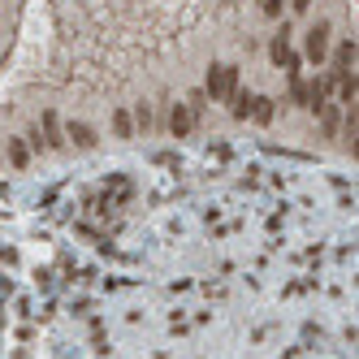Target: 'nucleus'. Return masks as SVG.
<instances>
[{
    "label": "nucleus",
    "instance_id": "obj_14",
    "mask_svg": "<svg viewBox=\"0 0 359 359\" xmlns=\"http://www.w3.org/2000/svg\"><path fill=\"white\" fill-rule=\"evenodd\" d=\"M264 13H269V18H277V13H282V0H264Z\"/></svg>",
    "mask_w": 359,
    "mask_h": 359
},
{
    "label": "nucleus",
    "instance_id": "obj_10",
    "mask_svg": "<svg viewBox=\"0 0 359 359\" xmlns=\"http://www.w3.org/2000/svg\"><path fill=\"white\" fill-rule=\"evenodd\" d=\"M251 100H255V95H247V91H234L225 104H230V113H234L238 122H247V117H251Z\"/></svg>",
    "mask_w": 359,
    "mask_h": 359
},
{
    "label": "nucleus",
    "instance_id": "obj_13",
    "mask_svg": "<svg viewBox=\"0 0 359 359\" xmlns=\"http://www.w3.org/2000/svg\"><path fill=\"white\" fill-rule=\"evenodd\" d=\"M338 130V108H324V135H333Z\"/></svg>",
    "mask_w": 359,
    "mask_h": 359
},
{
    "label": "nucleus",
    "instance_id": "obj_2",
    "mask_svg": "<svg viewBox=\"0 0 359 359\" xmlns=\"http://www.w3.org/2000/svg\"><path fill=\"white\" fill-rule=\"evenodd\" d=\"M303 57L316 61V65L329 57V22H312V26H307V35H303Z\"/></svg>",
    "mask_w": 359,
    "mask_h": 359
},
{
    "label": "nucleus",
    "instance_id": "obj_15",
    "mask_svg": "<svg viewBox=\"0 0 359 359\" xmlns=\"http://www.w3.org/2000/svg\"><path fill=\"white\" fill-rule=\"evenodd\" d=\"M290 5H295V9L303 13V9H312V0H290Z\"/></svg>",
    "mask_w": 359,
    "mask_h": 359
},
{
    "label": "nucleus",
    "instance_id": "obj_11",
    "mask_svg": "<svg viewBox=\"0 0 359 359\" xmlns=\"http://www.w3.org/2000/svg\"><path fill=\"white\" fill-rule=\"evenodd\" d=\"M204 104H208V95H204V87L186 95V108H191V117H200V113H204Z\"/></svg>",
    "mask_w": 359,
    "mask_h": 359
},
{
    "label": "nucleus",
    "instance_id": "obj_9",
    "mask_svg": "<svg viewBox=\"0 0 359 359\" xmlns=\"http://www.w3.org/2000/svg\"><path fill=\"white\" fill-rule=\"evenodd\" d=\"M65 135H70L78 148H95V130H91L87 122H70V130H65Z\"/></svg>",
    "mask_w": 359,
    "mask_h": 359
},
{
    "label": "nucleus",
    "instance_id": "obj_4",
    "mask_svg": "<svg viewBox=\"0 0 359 359\" xmlns=\"http://www.w3.org/2000/svg\"><path fill=\"white\" fill-rule=\"evenodd\" d=\"M191 126H195L191 108H186V104H173V113H169V130H173V139H186V135H191Z\"/></svg>",
    "mask_w": 359,
    "mask_h": 359
},
{
    "label": "nucleus",
    "instance_id": "obj_8",
    "mask_svg": "<svg viewBox=\"0 0 359 359\" xmlns=\"http://www.w3.org/2000/svg\"><path fill=\"white\" fill-rule=\"evenodd\" d=\"M113 135H117V139L135 135V117H130V108H113Z\"/></svg>",
    "mask_w": 359,
    "mask_h": 359
},
{
    "label": "nucleus",
    "instance_id": "obj_5",
    "mask_svg": "<svg viewBox=\"0 0 359 359\" xmlns=\"http://www.w3.org/2000/svg\"><path fill=\"white\" fill-rule=\"evenodd\" d=\"M5 156H9L13 169H26V165H30V143H26V139H9V143H5Z\"/></svg>",
    "mask_w": 359,
    "mask_h": 359
},
{
    "label": "nucleus",
    "instance_id": "obj_7",
    "mask_svg": "<svg viewBox=\"0 0 359 359\" xmlns=\"http://www.w3.org/2000/svg\"><path fill=\"white\" fill-rule=\"evenodd\" d=\"M251 117H255L260 126H269V122L277 117V100H264V95H255V100H251Z\"/></svg>",
    "mask_w": 359,
    "mask_h": 359
},
{
    "label": "nucleus",
    "instance_id": "obj_3",
    "mask_svg": "<svg viewBox=\"0 0 359 359\" xmlns=\"http://www.w3.org/2000/svg\"><path fill=\"white\" fill-rule=\"evenodd\" d=\"M329 74H338V78L355 74V35L338 43V52H333V70H329Z\"/></svg>",
    "mask_w": 359,
    "mask_h": 359
},
{
    "label": "nucleus",
    "instance_id": "obj_12",
    "mask_svg": "<svg viewBox=\"0 0 359 359\" xmlns=\"http://www.w3.org/2000/svg\"><path fill=\"white\" fill-rule=\"evenodd\" d=\"M130 117H135V126H139V130H148V126H152V108H148V104H139L135 113H130Z\"/></svg>",
    "mask_w": 359,
    "mask_h": 359
},
{
    "label": "nucleus",
    "instance_id": "obj_6",
    "mask_svg": "<svg viewBox=\"0 0 359 359\" xmlns=\"http://www.w3.org/2000/svg\"><path fill=\"white\" fill-rule=\"evenodd\" d=\"M39 139H43V148H52V152L65 143V139H61V130H57V113H52V108L43 113V135H39Z\"/></svg>",
    "mask_w": 359,
    "mask_h": 359
},
{
    "label": "nucleus",
    "instance_id": "obj_1",
    "mask_svg": "<svg viewBox=\"0 0 359 359\" xmlns=\"http://www.w3.org/2000/svg\"><path fill=\"white\" fill-rule=\"evenodd\" d=\"M234 91H238V65H212L208 78H204V95L212 104H221V100H230Z\"/></svg>",
    "mask_w": 359,
    "mask_h": 359
}]
</instances>
